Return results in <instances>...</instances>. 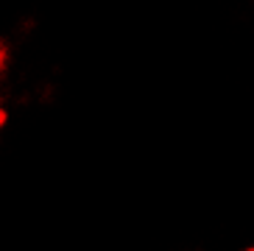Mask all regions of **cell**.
I'll list each match as a JSON object with an SVG mask.
<instances>
[{
    "label": "cell",
    "instance_id": "obj_1",
    "mask_svg": "<svg viewBox=\"0 0 254 251\" xmlns=\"http://www.w3.org/2000/svg\"><path fill=\"white\" fill-rule=\"evenodd\" d=\"M243 251H254V246H249V249H243Z\"/></svg>",
    "mask_w": 254,
    "mask_h": 251
}]
</instances>
